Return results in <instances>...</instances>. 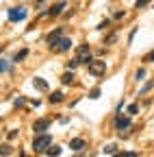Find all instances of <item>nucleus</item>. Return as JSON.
<instances>
[{"instance_id": "1", "label": "nucleus", "mask_w": 154, "mask_h": 157, "mask_svg": "<svg viewBox=\"0 0 154 157\" xmlns=\"http://www.w3.org/2000/svg\"><path fill=\"white\" fill-rule=\"evenodd\" d=\"M50 144H52V135L50 133H39V135H35V140H33V151L44 153Z\"/></svg>"}, {"instance_id": "2", "label": "nucleus", "mask_w": 154, "mask_h": 157, "mask_svg": "<svg viewBox=\"0 0 154 157\" xmlns=\"http://www.w3.org/2000/svg\"><path fill=\"white\" fill-rule=\"evenodd\" d=\"M63 35H65V29H63V26H56L54 31H50V33L46 35V44L52 48V46H54L56 42H59V39H61Z\"/></svg>"}, {"instance_id": "3", "label": "nucleus", "mask_w": 154, "mask_h": 157, "mask_svg": "<svg viewBox=\"0 0 154 157\" xmlns=\"http://www.w3.org/2000/svg\"><path fill=\"white\" fill-rule=\"evenodd\" d=\"M87 68H89V74L91 76H104V72H106V63L104 61H95V59H93Z\"/></svg>"}, {"instance_id": "4", "label": "nucleus", "mask_w": 154, "mask_h": 157, "mask_svg": "<svg viewBox=\"0 0 154 157\" xmlns=\"http://www.w3.org/2000/svg\"><path fill=\"white\" fill-rule=\"evenodd\" d=\"M48 129H50V118H37V120L33 122V131H35V135L46 133Z\"/></svg>"}, {"instance_id": "5", "label": "nucleus", "mask_w": 154, "mask_h": 157, "mask_svg": "<svg viewBox=\"0 0 154 157\" xmlns=\"http://www.w3.org/2000/svg\"><path fill=\"white\" fill-rule=\"evenodd\" d=\"M70 48H72V39H70V37H61L50 50H52V52H65V50H70Z\"/></svg>"}, {"instance_id": "6", "label": "nucleus", "mask_w": 154, "mask_h": 157, "mask_svg": "<svg viewBox=\"0 0 154 157\" xmlns=\"http://www.w3.org/2000/svg\"><path fill=\"white\" fill-rule=\"evenodd\" d=\"M26 7H15V9H9V20H13V22H20V20L26 17Z\"/></svg>"}, {"instance_id": "7", "label": "nucleus", "mask_w": 154, "mask_h": 157, "mask_svg": "<svg viewBox=\"0 0 154 157\" xmlns=\"http://www.w3.org/2000/svg\"><path fill=\"white\" fill-rule=\"evenodd\" d=\"M115 129H130V116H115Z\"/></svg>"}, {"instance_id": "8", "label": "nucleus", "mask_w": 154, "mask_h": 157, "mask_svg": "<svg viewBox=\"0 0 154 157\" xmlns=\"http://www.w3.org/2000/svg\"><path fill=\"white\" fill-rule=\"evenodd\" d=\"M70 148H72V151H76V153H81V151H85V148H87V142L83 140V137H74V140L70 142Z\"/></svg>"}, {"instance_id": "9", "label": "nucleus", "mask_w": 154, "mask_h": 157, "mask_svg": "<svg viewBox=\"0 0 154 157\" xmlns=\"http://www.w3.org/2000/svg\"><path fill=\"white\" fill-rule=\"evenodd\" d=\"M48 101H50L52 105H59V103H63V101H65V96H63V92H52Z\"/></svg>"}, {"instance_id": "10", "label": "nucleus", "mask_w": 154, "mask_h": 157, "mask_svg": "<svg viewBox=\"0 0 154 157\" xmlns=\"http://www.w3.org/2000/svg\"><path fill=\"white\" fill-rule=\"evenodd\" d=\"M33 85H35L37 90H39V92H46V90H48V83L44 81L41 76H35V78H33Z\"/></svg>"}, {"instance_id": "11", "label": "nucleus", "mask_w": 154, "mask_h": 157, "mask_svg": "<svg viewBox=\"0 0 154 157\" xmlns=\"http://www.w3.org/2000/svg\"><path fill=\"white\" fill-rule=\"evenodd\" d=\"M63 9H65V2H56L50 11H48V15L50 17H54V15H59V13H63Z\"/></svg>"}, {"instance_id": "12", "label": "nucleus", "mask_w": 154, "mask_h": 157, "mask_svg": "<svg viewBox=\"0 0 154 157\" xmlns=\"http://www.w3.org/2000/svg\"><path fill=\"white\" fill-rule=\"evenodd\" d=\"M46 153H48V157H59V155H61V146H54V144H50V146L46 148Z\"/></svg>"}, {"instance_id": "13", "label": "nucleus", "mask_w": 154, "mask_h": 157, "mask_svg": "<svg viewBox=\"0 0 154 157\" xmlns=\"http://www.w3.org/2000/svg\"><path fill=\"white\" fill-rule=\"evenodd\" d=\"M26 57H28V48H22V50H17V52H15L13 61H22V59H26Z\"/></svg>"}, {"instance_id": "14", "label": "nucleus", "mask_w": 154, "mask_h": 157, "mask_svg": "<svg viewBox=\"0 0 154 157\" xmlns=\"http://www.w3.org/2000/svg\"><path fill=\"white\" fill-rule=\"evenodd\" d=\"M78 55H81V57H78L81 63H87V66H89V63L93 61V59H91V52H78Z\"/></svg>"}, {"instance_id": "15", "label": "nucleus", "mask_w": 154, "mask_h": 157, "mask_svg": "<svg viewBox=\"0 0 154 157\" xmlns=\"http://www.w3.org/2000/svg\"><path fill=\"white\" fill-rule=\"evenodd\" d=\"M61 83H63V85H72V83H74V74H72V72H65V74L61 76Z\"/></svg>"}, {"instance_id": "16", "label": "nucleus", "mask_w": 154, "mask_h": 157, "mask_svg": "<svg viewBox=\"0 0 154 157\" xmlns=\"http://www.w3.org/2000/svg\"><path fill=\"white\" fill-rule=\"evenodd\" d=\"M11 153H13L11 144H2V146H0V155H2V157H9Z\"/></svg>"}, {"instance_id": "17", "label": "nucleus", "mask_w": 154, "mask_h": 157, "mask_svg": "<svg viewBox=\"0 0 154 157\" xmlns=\"http://www.w3.org/2000/svg\"><path fill=\"white\" fill-rule=\"evenodd\" d=\"M115 39H117V31H113L111 35H106V39H104V44H106V46H111V44L115 42Z\"/></svg>"}, {"instance_id": "18", "label": "nucleus", "mask_w": 154, "mask_h": 157, "mask_svg": "<svg viewBox=\"0 0 154 157\" xmlns=\"http://www.w3.org/2000/svg\"><path fill=\"white\" fill-rule=\"evenodd\" d=\"M102 96V92H100V87H93L91 92H89V98H91V101H95V98H100Z\"/></svg>"}, {"instance_id": "19", "label": "nucleus", "mask_w": 154, "mask_h": 157, "mask_svg": "<svg viewBox=\"0 0 154 157\" xmlns=\"http://www.w3.org/2000/svg\"><path fill=\"white\" fill-rule=\"evenodd\" d=\"M126 113H128V116H134V113H139V105H134V103H132V105H128Z\"/></svg>"}, {"instance_id": "20", "label": "nucleus", "mask_w": 154, "mask_h": 157, "mask_svg": "<svg viewBox=\"0 0 154 157\" xmlns=\"http://www.w3.org/2000/svg\"><path fill=\"white\" fill-rule=\"evenodd\" d=\"M143 76H145V68H139L137 72H134V81H141Z\"/></svg>"}, {"instance_id": "21", "label": "nucleus", "mask_w": 154, "mask_h": 157, "mask_svg": "<svg viewBox=\"0 0 154 157\" xmlns=\"http://www.w3.org/2000/svg\"><path fill=\"white\" fill-rule=\"evenodd\" d=\"M152 87H154V81H148V83H145V85L141 87V92H139V94H148V92H150Z\"/></svg>"}, {"instance_id": "22", "label": "nucleus", "mask_w": 154, "mask_h": 157, "mask_svg": "<svg viewBox=\"0 0 154 157\" xmlns=\"http://www.w3.org/2000/svg\"><path fill=\"white\" fill-rule=\"evenodd\" d=\"M24 103H26V98H24V96H17L15 101H13V107H22Z\"/></svg>"}, {"instance_id": "23", "label": "nucleus", "mask_w": 154, "mask_h": 157, "mask_svg": "<svg viewBox=\"0 0 154 157\" xmlns=\"http://www.w3.org/2000/svg\"><path fill=\"white\" fill-rule=\"evenodd\" d=\"M5 70H11V63L5 61V59H0V72H5Z\"/></svg>"}, {"instance_id": "24", "label": "nucleus", "mask_w": 154, "mask_h": 157, "mask_svg": "<svg viewBox=\"0 0 154 157\" xmlns=\"http://www.w3.org/2000/svg\"><path fill=\"white\" fill-rule=\"evenodd\" d=\"M78 66H81V61H78V59H72V61H67V68H70V70H76Z\"/></svg>"}, {"instance_id": "25", "label": "nucleus", "mask_w": 154, "mask_h": 157, "mask_svg": "<svg viewBox=\"0 0 154 157\" xmlns=\"http://www.w3.org/2000/svg\"><path fill=\"white\" fill-rule=\"evenodd\" d=\"M115 157H137V153H132V151H124V153H117Z\"/></svg>"}, {"instance_id": "26", "label": "nucleus", "mask_w": 154, "mask_h": 157, "mask_svg": "<svg viewBox=\"0 0 154 157\" xmlns=\"http://www.w3.org/2000/svg\"><path fill=\"white\" fill-rule=\"evenodd\" d=\"M109 24H111L109 20H102V22H100L98 26H95V29H98V31H104V29H109Z\"/></svg>"}, {"instance_id": "27", "label": "nucleus", "mask_w": 154, "mask_h": 157, "mask_svg": "<svg viewBox=\"0 0 154 157\" xmlns=\"http://www.w3.org/2000/svg\"><path fill=\"white\" fill-rule=\"evenodd\" d=\"M150 2V0H137V2H134V7H137V9H141V7H145Z\"/></svg>"}, {"instance_id": "28", "label": "nucleus", "mask_w": 154, "mask_h": 157, "mask_svg": "<svg viewBox=\"0 0 154 157\" xmlns=\"http://www.w3.org/2000/svg\"><path fill=\"white\" fill-rule=\"evenodd\" d=\"M7 137H9V140H13V137H17V129H11V131L7 133Z\"/></svg>"}, {"instance_id": "29", "label": "nucleus", "mask_w": 154, "mask_h": 157, "mask_svg": "<svg viewBox=\"0 0 154 157\" xmlns=\"http://www.w3.org/2000/svg\"><path fill=\"white\" fill-rule=\"evenodd\" d=\"M134 35H137V26H134V29L128 33V42H132V39H134Z\"/></svg>"}, {"instance_id": "30", "label": "nucleus", "mask_w": 154, "mask_h": 157, "mask_svg": "<svg viewBox=\"0 0 154 157\" xmlns=\"http://www.w3.org/2000/svg\"><path fill=\"white\" fill-rule=\"evenodd\" d=\"M115 148H117V146H115V144H109V146L104 148V153H115Z\"/></svg>"}, {"instance_id": "31", "label": "nucleus", "mask_w": 154, "mask_h": 157, "mask_svg": "<svg viewBox=\"0 0 154 157\" xmlns=\"http://www.w3.org/2000/svg\"><path fill=\"white\" fill-rule=\"evenodd\" d=\"M78 52H89V46H87V44H83V46H78Z\"/></svg>"}, {"instance_id": "32", "label": "nucleus", "mask_w": 154, "mask_h": 157, "mask_svg": "<svg viewBox=\"0 0 154 157\" xmlns=\"http://www.w3.org/2000/svg\"><path fill=\"white\" fill-rule=\"evenodd\" d=\"M145 61H154V50H152V52H150V55L145 57Z\"/></svg>"}, {"instance_id": "33", "label": "nucleus", "mask_w": 154, "mask_h": 157, "mask_svg": "<svg viewBox=\"0 0 154 157\" xmlns=\"http://www.w3.org/2000/svg\"><path fill=\"white\" fill-rule=\"evenodd\" d=\"M0 50H2V46H0Z\"/></svg>"}]
</instances>
